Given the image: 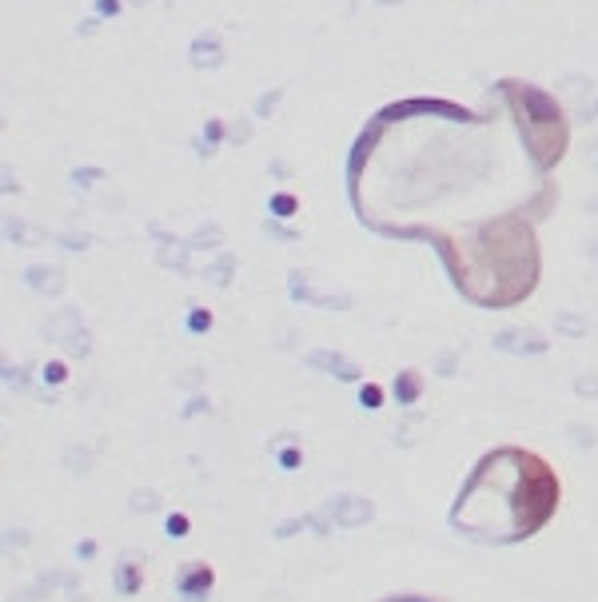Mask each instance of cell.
I'll list each match as a JSON object with an SVG mask.
<instances>
[{
  "label": "cell",
  "mask_w": 598,
  "mask_h": 602,
  "mask_svg": "<svg viewBox=\"0 0 598 602\" xmlns=\"http://www.w3.org/2000/svg\"><path fill=\"white\" fill-rule=\"evenodd\" d=\"M387 602H427V599H411V594H407V599H387Z\"/></svg>",
  "instance_id": "6"
},
{
  "label": "cell",
  "mask_w": 598,
  "mask_h": 602,
  "mask_svg": "<svg viewBox=\"0 0 598 602\" xmlns=\"http://www.w3.org/2000/svg\"><path fill=\"white\" fill-rule=\"evenodd\" d=\"M208 587H211L208 567H192V571L184 574V590H188V594H200V590H208Z\"/></svg>",
  "instance_id": "2"
},
{
  "label": "cell",
  "mask_w": 598,
  "mask_h": 602,
  "mask_svg": "<svg viewBox=\"0 0 598 602\" xmlns=\"http://www.w3.org/2000/svg\"><path fill=\"white\" fill-rule=\"evenodd\" d=\"M275 212L288 216V212H291V196H275Z\"/></svg>",
  "instance_id": "5"
},
{
  "label": "cell",
  "mask_w": 598,
  "mask_h": 602,
  "mask_svg": "<svg viewBox=\"0 0 598 602\" xmlns=\"http://www.w3.org/2000/svg\"><path fill=\"white\" fill-rule=\"evenodd\" d=\"M363 403H367V407H379V403H383V399H379V387H363Z\"/></svg>",
  "instance_id": "4"
},
{
  "label": "cell",
  "mask_w": 598,
  "mask_h": 602,
  "mask_svg": "<svg viewBox=\"0 0 598 602\" xmlns=\"http://www.w3.org/2000/svg\"><path fill=\"white\" fill-rule=\"evenodd\" d=\"M168 531H172V535H188V519H184V515H172V519H168Z\"/></svg>",
  "instance_id": "3"
},
{
  "label": "cell",
  "mask_w": 598,
  "mask_h": 602,
  "mask_svg": "<svg viewBox=\"0 0 598 602\" xmlns=\"http://www.w3.org/2000/svg\"><path fill=\"white\" fill-rule=\"evenodd\" d=\"M563 503V479L531 447H495L475 463L451 507V526L475 542H522L538 535Z\"/></svg>",
  "instance_id": "1"
}]
</instances>
